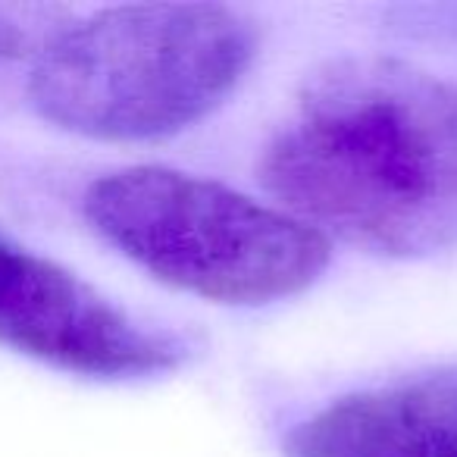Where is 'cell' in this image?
Instances as JSON below:
<instances>
[{
  "label": "cell",
  "instance_id": "obj_1",
  "mask_svg": "<svg viewBox=\"0 0 457 457\" xmlns=\"http://www.w3.org/2000/svg\"><path fill=\"white\" fill-rule=\"evenodd\" d=\"M257 179L329 245L445 254L457 248V82L379 54L329 60L301 82Z\"/></svg>",
  "mask_w": 457,
  "mask_h": 457
},
{
  "label": "cell",
  "instance_id": "obj_6",
  "mask_svg": "<svg viewBox=\"0 0 457 457\" xmlns=\"http://www.w3.org/2000/svg\"><path fill=\"white\" fill-rule=\"evenodd\" d=\"M63 26L66 22H57L45 7L0 4V63L26 57L35 60Z\"/></svg>",
  "mask_w": 457,
  "mask_h": 457
},
{
  "label": "cell",
  "instance_id": "obj_3",
  "mask_svg": "<svg viewBox=\"0 0 457 457\" xmlns=\"http://www.w3.org/2000/svg\"><path fill=\"white\" fill-rule=\"evenodd\" d=\"M82 213L147 276L222 307L288 301L332 261V245L282 207L170 166H126L95 179Z\"/></svg>",
  "mask_w": 457,
  "mask_h": 457
},
{
  "label": "cell",
  "instance_id": "obj_2",
  "mask_svg": "<svg viewBox=\"0 0 457 457\" xmlns=\"http://www.w3.org/2000/svg\"><path fill=\"white\" fill-rule=\"evenodd\" d=\"M261 35L222 4H122L72 20L35 57L41 120L97 141H157L207 120L254 66Z\"/></svg>",
  "mask_w": 457,
  "mask_h": 457
},
{
  "label": "cell",
  "instance_id": "obj_4",
  "mask_svg": "<svg viewBox=\"0 0 457 457\" xmlns=\"http://www.w3.org/2000/svg\"><path fill=\"white\" fill-rule=\"evenodd\" d=\"M0 345L85 379H147L179 370L188 345L147 326L95 286L0 232Z\"/></svg>",
  "mask_w": 457,
  "mask_h": 457
},
{
  "label": "cell",
  "instance_id": "obj_5",
  "mask_svg": "<svg viewBox=\"0 0 457 457\" xmlns=\"http://www.w3.org/2000/svg\"><path fill=\"white\" fill-rule=\"evenodd\" d=\"M286 457H457V367L332 398L282 438Z\"/></svg>",
  "mask_w": 457,
  "mask_h": 457
}]
</instances>
